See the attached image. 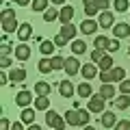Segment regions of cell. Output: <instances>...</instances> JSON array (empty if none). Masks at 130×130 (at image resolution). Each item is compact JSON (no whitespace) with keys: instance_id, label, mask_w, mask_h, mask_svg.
Listing matches in <instances>:
<instances>
[{"instance_id":"1","label":"cell","mask_w":130,"mask_h":130,"mask_svg":"<svg viewBox=\"0 0 130 130\" xmlns=\"http://www.w3.org/2000/svg\"><path fill=\"white\" fill-rule=\"evenodd\" d=\"M18 28H20V24L15 20V11L13 9H2V30L9 35V32L18 30Z\"/></svg>"},{"instance_id":"2","label":"cell","mask_w":130,"mask_h":130,"mask_svg":"<svg viewBox=\"0 0 130 130\" xmlns=\"http://www.w3.org/2000/svg\"><path fill=\"white\" fill-rule=\"evenodd\" d=\"M46 124L50 126L52 130H63L67 121H65V119H63V117H61L56 111H50V108H48V113H46Z\"/></svg>"},{"instance_id":"3","label":"cell","mask_w":130,"mask_h":130,"mask_svg":"<svg viewBox=\"0 0 130 130\" xmlns=\"http://www.w3.org/2000/svg\"><path fill=\"white\" fill-rule=\"evenodd\" d=\"M104 106H106V100H104L100 93L89 98V113H98V115H102V113H104Z\"/></svg>"},{"instance_id":"4","label":"cell","mask_w":130,"mask_h":130,"mask_svg":"<svg viewBox=\"0 0 130 130\" xmlns=\"http://www.w3.org/2000/svg\"><path fill=\"white\" fill-rule=\"evenodd\" d=\"M80 72V61L76 56H67L65 59V74L67 76H76Z\"/></svg>"},{"instance_id":"5","label":"cell","mask_w":130,"mask_h":130,"mask_svg":"<svg viewBox=\"0 0 130 130\" xmlns=\"http://www.w3.org/2000/svg\"><path fill=\"white\" fill-rule=\"evenodd\" d=\"M13 54H15L18 61H28L30 59V46H28V43H18L15 50H13Z\"/></svg>"},{"instance_id":"6","label":"cell","mask_w":130,"mask_h":130,"mask_svg":"<svg viewBox=\"0 0 130 130\" xmlns=\"http://www.w3.org/2000/svg\"><path fill=\"white\" fill-rule=\"evenodd\" d=\"M72 18H74V7L65 5L63 9H59V22L61 24H72Z\"/></svg>"},{"instance_id":"7","label":"cell","mask_w":130,"mask_h":130,"mask_svg":"<svg viewBox=\"0 0 130 130\" xmlns=\"http://www.w3.org/2000/svg\"><path fill=\"white\" fill-rule=\"evenodd\" d=\"M98 24H100V28H113V26H115V18H113L111 11H102Z\"/></svg>"},{"instance_id":"8","label":"cell","mask_w":130,"mask_h":130,"mask_svg":"<svg viewBox=\"0 0 130 130\" xmlns=\"http://www.w3.org/2000/svg\"><path fill=\"white\" fill-rule=\"evenodd\" d=\"M65 121H67V126H83V121H80V111L78 108L65 111Z\"/></svg>"},{"instance_id":"9","label":"cell","mask_w":130,"mask_h":130,"mask_svg":"<svg viewBox=\"0 0 130 130\" xmlns=\"http://www.w3.org/2000/svg\"><path fill=\"white\" fill-rule=\"evenodd\" d=\"M100 121H102L104 128H115V124H117V115H115L113 111H104L102 115H100Z\"/></svg>"},{"instance_id":"10","label":"cell","mask_w":130,"mask_h":130,"mask_svg":"<svg viewBox=\"0 0 130 130\" xmlns=\"http://www.w3.org/2000/svg\"><path fill=\"white\" fill-rule=\"evenodd\" d=\"M32 35V26H30V22H24V24H20V28H18V39L20 41H28V37Z\"/></svg>"},{"instance_id":"11","label":"cell","mask_w":130,"mask_h":130,"mask_svg":"<svg viewBox=\"0 0 130 130\" xmlns=\"http://www.w3.org/2000/svg\"><path fill=\"white\" fill-rule=\"evenodd\" d=\"M30 102H32V95H30V91H26V89L20 91L18 95H15V104H18V106L28 108V104H30Z\"/></svg>"},{"instance_id":"12","label":"cell","mask_w":130,"mask_h":130,"mask_svg":"<svg viewBox=\"0 0 130 130\" xmlns=\"http://www.w3.org/2000/svg\"><path fill=\"white\" fill-rule=\"evenodd\" d=\"M113 35H115L117 39H124V37H128V35H130V26H128L126 22L115 24V26H113Z\"/></svg>"},{"instance_id":"13","label":"cell","mask_w":130,"mask_h":130,"mask_svg":"<svg viewBox=\"0 0 130 130\" xmlns=\"http://www.w3.org/2000/svg\"><path fill=\"white\" fill-rule=\"evenodd\" d=\"M80 72H83V78L91 80V78H95V76H98V65L95 63H85L83 67H80Z\"/></svg>"},{"instance_id":"14","label":"cell","mask_w":130,"mask_h":130,"mask_svg":"<svg viewBox=\"0 0 130 130\" xmlns=\"http://www.w3.org/2000/svg\"><path fill=\"white\" fill-rule=\"evenodd\" d=\"M59 91H61L63 98H72L76 89H74V85H72V80H61L59 83Z\"/></svg>"},{"instance_id":"15","label":"cell","mask_w":130,"mask_h":130,"mask_svg":"<svg viewBox=\"0 0 130 130\" xmlns=\"http://www.w3.org/2000/svg\"><path fill=\"white\" fill-rule=\"evenodd\" d=\"M98 26H100V24L89 18V20H85V22L80 24V30H83V35H93V32L98 30Z\"/></svg>"},{"instance_id":"16","label":"cell","mask_w":130,"mask_h":130,"mask_svg":"<svg viewBox=\"0 0 130 130\" xmlns=\"http://www.w3.org/2000/svg\"><path fill=\"white\" fill-rule=\"evenodd\" d=\"M9 78H11V83H22V80H26V70L24 67H15V70L9 72Z\"/></svg>"},{"instance_id":"17","label":"cell","mask_w":130,"mask_h":130,"mask_svg":"<svg viewBox=\"0 0 130 130\" xmlns=\"http://www.w3.org/2000/svg\"><path fill=\"white\" fill-rule=\"evenodd\" d=\"M76 32H78V28H76L74 24H63V26H61V35H63L67 41L76 37Z\"/></svg>"},{"instance_id":"18","label":"cell","mask_w":130,"mask_h":130,"mask_svg":"<svg viewBox=\"0 0 130 130\" xmlns=\"http://www.w3.org/2000/svg\"><path fill=\"white\" fill-rule=\"evenodd\" d=\"M35 108L37 111H48L50 108V95H37L35 98Z\"/></svg>"},{"instance_id":"19","label":"cell","mask_w":130,"mask_h":130,"mask_svg":"<svg viewBox=\"0 0 130 130\" xmlns=\"http://www.w3.org/2000/svg\"><path fill=\"white\" fill-rule=\"evenodd\" d=\"M98 67H100V72H111L115 65H113V59H111V54H104L102 59H100V63H95Z\"/></svg>"},{"instance_id":"20","label":"cell","mask_w":130,"mask_h":130,"mask_svg":"<svg viewBox=\"0 0 130 130\" xmlns=\"http://www.w3.org/2000/svg\"><path fill=\"white\" fill-rule=\"evenodd\" d=\"M108 74H111V83H121V80H126V70L124 67H113Z\"/></svg>"},{"instance_id":"21","label":"cell","mask_w":130,"mask_h":130,"mask_svg":"<svg viewBox=\"0 0 130 130\" xmlns=\"http://www.w3.org/2000/svg\"><path fill=\"white\" fill-rule=\"evenodd\" d=\"M76 93H78L80 98H91L93 95V89H91V85L85 80V83H80L78 87H76Z\"/></svg>"},{"instance_id":"22","label":"cell","mask_w":130,"mask_h":130,"mask_svg":"<svg viewBox=\"0 0 130 130\" xmlns=\"http://www.w3.org/2000/svg\"><path fill=\"white\" fill-rule=\"evenodd\" d=\"M50 91H52V87L48 83H43V80L35 83V93H37V95H50Z\"/></svg>"},{"instance_id":"23","label":"cell","mask_w":130,"mask_h":130,"mask_svg":"<svg viewBox=\"0 0 130 130\" xmlns=\"http://www.w3.org/2000/svg\"><path fill=\"white\" fill-rule=\"evenodd\" d=\"M54 41H41V46H39V50H41L43 56H54Z\"/></svg>"},{"instance_id":"24","label":"cell","mask_w":130,"mask_h":130,"mask_svg":"<svg viewBox=\"0 0 130 130\" xmlns=\"http://www.w3.org/2000/svg\"><path fill=\"white\" fill-rule=\"evenodd\" d=\"M100 95H102L104 100H113V98H115V87H113V85H102V87H100Z\"/></svg>"},{"instance_id":"25","label":"cell","mask_w":130,"mask_h":130,"mask_svg":"<svg viewBox=\"0 0 130 130\" xmlns=\"http://www.w3.org/2000/svg\"><path fill=\"white\" fill-rule=\"evenodd\" d=\"M72 52H74V56H76V54H85V52H87V43H85L83 39L72 41Z\"/></svg>"},{"instance_id":"26","label":"cell","mask_w":130,"mask_h":130,"mask_svg":"<svg viewBox=\"0 0 130 130\" xmlns=\"http://www.w3.org/2000/svg\"><path fill=\"white\" fill-rule=\"evenodd\" d=\"M115 104H117V108H119V111H126V108L130 106V95H126V93H121V95H117Z\"/></svg>"},{"instance_id":"27","label":"cell","mask_w":130,"mask_h":130,"mask_svg":"<svg viewBox=\"0 0 130 130\" xmlns=\"http://www.w3.org/2000/svg\"><path fill=\"white\" fill-rule=\"evenodd\" d=\"M39 72H41V74H50L52 72V63H50V59H48V56H43L41 61H39Z\"/></svg>"},{"instance_id":"28","label":"cell","mask_w":130,"mask_h":130,"mask_svg":"<svg viewBox=\"0 0 130 130\" xmlns=\"http://www.w3.org/2000/svg\"><path fill=\"white\" fill-rule=\"evenodd\" d=\"M30 7H32V11H39V13H43V11H48V0H32Z\"/></svg>"},{"instance_id":"29","label":"cell","mask_w":130,"mask_h":130,"mask_svg":"<svg viewBox=\"0 0 130 130\" xmlns=\"http://www.w3.org/2000/svg\"><path fill=\"white\" fill-rule=\"evenodd\" d=\"M22 121L30 126L32 121H35V111H32V108H24L22 111Z\"/></svg>"},{"instance_id":"30","label":"cell","mask_w":130,"mask_h":130,"mask_svg":"<svg viewBox=\"0 0 130 130\" xmlns=\"http://www.w3.org/2000/svg\"><path fill=\"white\" fill-rule=\"evenodd\" d=\"M52 70H65V59L63 56H50Z\"/></svg>"},{"instance_id":"31","label":"cell","mask_w":130,"mask_h":130,"mask_svg":"<svg viewBox=\"0 0 130 130\" xmlns=\"http://www.w3.org/2000/svg\"><path fill=\"white\" fill-rule=\"evenodd\" d=\"M108 43H111V39H106V37H95L93 46H95V50H106Z\"/></svg>"},{"instance_id":"32","label":"cell","mask_w":130,"mask_h":130,"mask_svg":"<svg viewBox=\"0 0 130 130\" xmlns=\"http://www.w3.org/2000/svg\"><path fill=\"white\" fill-rule=\"evenodd\" d=\"M43 20H46V22H54V20H59V9H48V11H43Z\"/></svg>"},{"instance_id":"33","label":"cell","mask_w":130,"mask_h":130,"mask_svg":"<svg viewBox=\"0 0 130 130\" xmlns=\"http://www.w3.org/2000/svg\"><path fill=\"white\" fill-rule=\"evenodd\" d=\"M115 9H117V13L130 11V7H128V0H115Z\"/></svg>"},{"instance_id":"34","label":"cell","mask_w":130,"mask_h":130,"mask_svg":"<svg viewBox=\"0 0 130 130\" xmlns=\"http://www.w3.org/2000/svg\"><path fill=\"white\" fill-rule=\"evenodd\" d=\"M85 13H87L89 18H93L95 13H100V9H98L95 5H85Z\"/></svg>"},{"instance_id":"35","label":"cell","mask_w":130,"mask_h":130,"mask_svg":"<svg viewBox=\"0 0 130 130\" xmlns=\"http://www.w3.org/2000/svg\"><path fill=\"white\" fill-rule=\"evenodd\" d=\"M119 91L126 93V95H130V80H121L119 83Z\"/></svg>"},{"instance_id":"36","label":"cell","mask_w":130,"mask_h":130,"mask_svg":"<svg viewBox=\"0 0 130 130\" xmlns=\"http://www.w3.org/2000/svg\"><path fill=\"white\" fill-rule=\"evenodd\" d=\"M115 130H130V121L128 119H121L115 124Z\"/></svg>"},{"instance_id":"37","label":"cell","mask_w":130,"mask_h":130,"mask_svg":"<svg viewBox=\"0 0 130 130\" xmlns=\"http://www.w3.org/2000/svg\"><path fill=\"white\" fill-rule=\"evenodd\" d=\"M102 56H104V50H93L91 52V61H93V63H100Z\"/></svg>"},{"instance_id":"38","label":"cell","mask_w":130,"mask_h":130,"mask_svg":"<svg viewBox=\"0 0 130 130\" xmlns=\"http://www.w3.org/2000/svg\"><path fill=\"white\" fill-rule=\"evenodd\" d=\"M108 52H115V50H119V39H111V43H108V48H106Z\"/></svg>"},{"instance_id":"39","label":"cell","mask_w":130,"mask_h":130,"mask_svg":"<svg viewBox=\"0 0 130 130\" xmlns=\"http://www.w3.org/2000/svg\"><path fill=\"white\" fill-rule=\"evenodd\" d=\"M89 119H91V113L80 111V121H83V126H89Z\"/></svg>"},{"instance_id":"40","label":"cell","mask_w":130,"mask_h":130,"mask_svg":"<svg viewBox=\"0 0 130 130\" xmlns=\"http://www.w3.org/2000/svg\"><path fill=\"white\" fill-rule=\"evenodd\" d=\"M52 41H54V43H56V46H65V43H67V39H65V37H63V35H61V32H59V35H56V37H54V39H52Z\"/></svg>"},{"instance_id":"41","label":"cell","mask_w":130,"mask_h":130,"mask_svg":"<svg viewBox=\"0 0 130 130\" xmlns=\"http://www.w3.org/2000/svg\"><path fill=\"white\" fill-rule=\"evenodd\" d=\"M100 80H102L104 85H111V74H108V72H100Z\"/></svg>"},{"instance_id":"42","label":"cell","mask_w":130,"mask_h":130,"mask_svg":"<svg viewBox=\"0 0 130 130\" xmlns=\"http://www.w3.org/2000/svg\"><path fill=\"white\" fill-rule=\"evenodd\" d=\"M108 5H111V2H108V0H98V2H95V7H98V9H100V11L108 9Z\"/></svg>"},{"instance_id":"43","label":"cell","mask_w":130,"mask_h":130,"mask_svg":"<svg viewBox=\"0 0 130 130\" xmlns=\"http://www.w3.org/2000/svg\"><path fill=\"white\" fill-rule=\"evenodd\" d=\"M9 54H11V43L5 41L2 43V56H9Z\"/></svg>"},{"instance_id":"44","label":"cell","mask_w":130,"mask_h":130,"mask_svg":"<svg viewBox=\"0 0 130 130\" xmlns=\"http://www.w3.org/2000/svg\"><path fill=\"white\" fill-rule=\"evenodd\" d=\"M9 128H11L9 119H7V117H2V119H0V130H9Z\"/></svg>"},{"instance_id":"45","label":"cell","mask_w":130,"mask_h":130,"mask_svg":"<svg viewBox=\"0 0 130 130\" xmlns=\"http://www.w3.org/2000/svg\"><path fill=\"white\" fill-rule=\"evenodd\" d=\"M0 65H2V70H7V67H11V59H9V56H2V61H0Z\"/></svg>"},{"instance_id":"46","label":"cell","mask_w":130,"mask_h":130,"mask_svg":"<svg viewBox=\"0 0 130 130\" xmlns=\"http://www.w3.org/2000/svg\"><path fill=\"white\" fill-rule=\"evenodd\" d=\"M13 2H15V5H20V7H26L30 0H13Z\"/></svg>"},{"instance_id":"47","label":"cell","mask_w":130,"mask_h":130,"mask_svg":"<svg viewBox=\"0 0 130 130\" xmlns=\"http://www.w3.org/2000/svg\"><path fill=\"white\" fill-rule=\"evenodd\" d=\"M11 130H22V121H15V124L11 126Z\"/></svg>"},{"instance_id":"48","label":"cell","mask_w":130,"mask_h":130,"mask_svg":"<svg viewBox=\"0 0 130 130\" xmlns=\"http://www.w3.org/2000/svg\"><path fill=\"white\" fill-rule=\"evenodd\" d=\"M28 130H41V126H37V124H30V126H28Z\"/></svg>"},{"instance_id":"49","label":"cell","mask_w":130,"mask_h":130,"mask_svg":"<svg viewBox=\"0 0 130 130\" xmlns=\"http://www.w3.org/2000/svg\"><path fill=\"white\" fill-rule=\"evenodd\" d=\"M52 5H65V0H50Z\"/></svg>"},{"instance_id":"50","label":"cell","mask_w":130,"mask_h":130,"mask_svg":"<svg viewBox=\"0 0 130 130\" xmlns=\"http://www.w3.org/2000/svg\"><path fill=\"white\" fill-rule=\"evenodd\" d=\"M83 2H85V5H95L98 0H83Z\"/></svg>"},{"instance_id":"51","label":"cell","mask_w":130,"mask_h":130,"mask_svg":"<svg viewBox=\"0 0 130 130\" xmlns=\"http://www.w3.org/2000/svg\"><path fill=\"white\" fill-rule=\"evenodd\" d=\"M85 130H95V128H93V126H85Z\"/></svg>"},{"instance_id":"52","label":"cell","mask_w":130,"mask_h":130,"mask_svg":"<svg viewBox=\"0 0 130 130\" xmlns=\"http://www.w3.org/2000/svg\"><path fill=\"white\" fill-rule=\"evenodd\" d=\"M128 54H130V48H128Z\"/></svg>"}]
</instances>
